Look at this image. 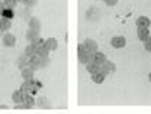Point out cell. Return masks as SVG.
I'll use <instances>...</instances> for the list:
<instances>
[{"label":"cell","instance_id":"cell-1","mask_svg":"<svg viewBox=\"0 0 151 114\" xmlns=\"http://www.w3.org/2000/svg\"><path fill=\"white\" fill-rule=\"evenodd\" d=\"M92 61H93V55H92L89 51H86V48H84L83 43H80V46H78V62L86 67V65H87L89 62H92Z\"/></svg>","mask_w":151,"mask_h":114},{"label":"cell","instance_id":"cell-2","mask_svg":"<svg viewBox=\"0 0 151 114\" xmlns=\"http://www.w3.org/2000/svg\"><path fill=\"white\" fill-rule=\"evenodd\" d=\"M115 71H116V65H115V62H112V61H106V62L99 68V72H102L105 76L113 74Z\"/></svg>","mask_w":151,"mask_h":114},{"label":"cell","instance_id":"cell-3","mask_svg":"<svg viewBox=\"0 0 151 114\" xmlns=\"http://www.w3.org/2000/svg\"><path fill=\"white\" fill-rule=\"evenodd\" d=\"M111 45L115 49H122L127 46V39H125V36H113L111 39Z\"/></svg>","mask_w":151,"mask_h":114},{"label":"cell","instance_id":"cell-4","mask_svg":"<svg viewBox=\"0 0 151 114\" xmlns=\"http://www.w3.org/2000/svg\"><path fill=\"white\" fill-rule=\"evenodd\" d=\"M83 45H84V48H86V51H89L90 54H94V52H97L99 51V46H97V42L94 40V39H84V42H83Z\"/></svg>","mask_w":151,"mask_h":114},{"label":"cell","instance_id":"cell-5","mask_svg":"<svg viewBox=\"0 0 151 114\" xmlns=\"http://www.w3.org/2000/svg\"><path fill=\"white\" fill-rule=\"evenodd\" d=\"M3 45L7 46V48H13L16 45V36L12 35V33H4L3 35V39H1Z\"/></svg>","mask_w":151,"mask_h":114},{"label":"cell","instance_id":"cell-6","mask_svg":"<svg viewBox=\"0 0 151 114\" xmlns=\"http://www.w3.org/2000/svg\"><path fill=\"white\" fill-rule=\"evenodd\" d=\"M135 25H137L138 29H142V28H148L150 29L151 20L147 16H139V18H137V20H135Z\"/></svg>","mask_w":151,"mask_h":114},{"label":"cell","instance_id":"cell-7","mask_svg":"<svg viewBox=\"0 0 151 114\" xmlns=\"http://www.w3.org/2000/svg\"><path fill=\"white\" fill-rule=\"evenodd\" d=\"M93 55V62L94 64H97L99 67H102L108 59H106V55L103 54V52H100V51H97V52H94V54H92Z\"/></svg>","mask_w":151,"mask_h":114},{"label":"cell","instance_id":"cell-8","mask_svg":"<svg viewBox=\"0 0 151 114\" xmlns=\"http://www.w3.org/2000/svg\"><path fill=\"white\" fill-rule=\"evenodd\" d=\"M22 78L25 79V82H29V81H34V75H35V71H32L31 68H22V72H20Z\"/></svg>","mask_w":151,"mask_h":114},{"label":"cell","instance_id":"cell-9","mask_svg":"<svg viewBox=\"0 0 151 114\" xmlns=\"http://www.w3.org/2000/svg\"><path fill=\"white\" fill-rule=\"evenodd\" d=\"M44 45H45V48L51 52V51H57L58 49V40L55 38H48L45 39V42H44Z\"/></svg>","mask_w":151,"mask_h":114},{"label":"cell","instance_id":"cell-10","mask_svg":"<svg viewBox=\"0 0 151 114\" xmlns=\"http://www.w3.org/2000/svg\"><path fill=\"white\" fill-rule=\"evenodd\" d=\"M28 25H29V29H32V30H37V32H41V20L38 19L37 16H32V18H29Z\"/></svg>","mask_w":151,"mask_h":114},{"label":"cell","instance_id":"cell-11","mask_svg":"<svg viewBox=\"0 0 151 114\" xmlns=\"http://www.w3.org/2000/svg\"><path fill=\"white\" fill-rule=\"evenodd\" d=\"M23 100H25V93H23L22 90L13 91V94H12V101H13L15 104H22Z\"/></svg>","mask_w":151,"mask_h":114},{"label":"cell","instance_id":"cell-12","mask_svg":"<svg viewBox=\"0 0 151 114\" xmlns=\"http://www.w3.org/2000/svg\"><path fill=\"white\" fill-rule=\"evenodd\" d=\"M150 29L148 28H142V29H138V33H137V38L139 39L142 43L147 40V39L150 38Z\"/></svg>","mask_w":151,"mask_h":114},{"label":"cell","instance_id":"cell-13","mask_svg":"<svg viewBox=\"0 0 151 114\" xmlns=\"http://www.w3.org/2000/svg\"><path fill=\"white\" fill-rule=\"evenodd\" d=\"M10 28H12V19H6V18L0 19V32H7Z\"/></svg>","mask_w":151,"mask_h":114},{"label":"cell","instance_id":"cell-14","mask_svg":"<svg viewBox=\"0 0 151 114\" xmlns=\"http://www.w3.org/2000/svg\"><path fill=\"white\" fill-rule=\"evenodd\" d=\"M37 49H38L37 46L31 43V45H28V46L25 48V55H26V57H28V58L35 57V55H37Z\"/></svg>","mask_w":151,"mask_h":114},{"label":"cell","instance_id":"cell-15","mask_svg":"<svg viewBox=\"0 0 151 114\" xmlns=\"http://www.w3.org/2000/svg\"><path fill=\"white\" fill-rule=\"evenodd\" d=\"M26 39L29 40V42H34L35 39L39 38V32H37V30H32V29H28V32H26Z\"/></svg>","mask_w":151,"mask_h":114},{"label":"cell","instance_id":"cell-16","mask_svg":"<svg viewBox=\"0 0 151 114\" xmlns=\"http://www.w3.org/2000/svg\"><path fill=\"white\" fill-rule=\"evenodd\" d=\"M99 68H100V67H99L97 64H94L93 61H92V62H89V64L86 65V69H87V72H90L92 75H93V74H96V72H99Z\"/></svg>","mask_w":151,"mask_h":114},{"label":"cell","instance_id":"cell-17","mask_svg":"<svg viewBox=\"0 0 151 114\" xmlns=\"http://www.w3.org/2000/svg\"><path fill=\"white\" fill-rule=\"evenodd\" d=\"M37 55L39 58H48V55H50V51L45 48V45H41V46L37 49Z\"/></svg>","mask_w":151,"mask_h":114},{"label":"cell","instance_id":"cell-18","mask_svg":"<svg viewBox=\"0 0 151 114\" xmlns=\"http://www.w3.org/2000/svg\"><path fill=\"white\" fill-rule=\"evenodd\" d=\"M105 78H106V76L103 75L102 72H96V74L92 75V81H93L94 84H102V82L105 81Z\"/></svg>","mask_w":151,"mask_h":114},{"label":"cell","instance_id":"cell-19","mask_svg":"<svg viewBox=\"0 0 151 114\" xmlns=\"http://www.w3.org/2000/svg\"><path fill=\"white\" fill-rule=\"evenodd\" d=\"M23 104H26L29 108H32L34 106H35V100H34V97L32 94H25V100H23Z\"/></svg>","mask_w":151,"mask_h":114},{"label":"cell","instance_id":"cell-20","mask_svg":"<svg viewBox=\"0 0 151 114\" xmlns=\"http://www.w3.org/2000/svg\"><path fill=\"white\" fill-rule=\"evenodd\" d=\"M35 104H37L39 108H50V104H48V100L47 98H38L37 101H35Z\"/></svg>","mask_w":151,"mask_h":114},{"label":"cell","instance_id":"cell-21","mask_svg":"<svg viewBox=\"0 0 151 114\" xmlns=\"http://www.w3.org/2000/svg\"><path fill=\"white\" fill-rule=\"evenodd\" d=\"M3 4L6 9H15V6L18 4V0H3Z\"/></svg>","mask_w":151,"mask_h":114},{"label":"cell","instance_id":"cell-22","mask_svg":"<svg viewBox=\"0 0 151 114\" xmlns=\"http://www.w3.org/2000/svg\"><path fill=\"white\" fill-rule=\"evenodd\" d=\"M1 16L6 18V19H12V18H13V12H12V9H4L3 13H1Z\"/></svg>","mask_w":151,"mask_h":114},{"label":"cell","instance_id":"cell-23","mask_svg":"<svg viewBox=\"0 0 151 114\" xmlns=\"http://www.w3.org/2000/svg\"><path fill=\"white\" fill-rule=\"evenodd\" d=\"M50 64V58H39V68H47Z\"/></svg>","mask_w":151,"mask_h":114},{"label":"cell","instance_id":"cell-24","mask_svg":"<svg viewBox=\"0 0 151 114\" xmlns=\"http://www.w3.org/2000/svg\"><path fill=\"white\" fill-rule=\"evenodd\" d=\"M144 48H145L147 52H151V35H150V38L144 42Z\"/></svg>","mask_w":151,"mask_h":114},{"label":"cell","instance_id":"cell-25","mask_svg":"<svg viewBox=\"0 0 151 114\" xmlns=\"http://www.w3.org/2000/svg\"><path fill=\"white\" fill-rule=\"evenodd\" d=\"M44 42H45V40H44L42 38H38V39H35L34 42H31V43H32V45H35L37 48H39L41 45H44Z\"/></svg>","mask_w":151,"mask_h":114},{"label":"cell","instance_id":"cell-26","mask_svg":"<svg viewBox=\"0 0 151 114\" xmlns=\"http://www.w3.org/2000/svg\"><path fill=\"white\" fill-rule=\"evenodd\" d=\"M35 3H37V0H23V4L26 7H32V6H35Z\"/></svg>","mask_w":151,"mask_h":114},{"label":"cell","instance_id":"cell-27","mask_svg":"<svg viewBox=\"0 0 151 114\" xmlns=\"http://www.w3.org/2000/svg\"><path fill=\"white\" fill-rule=\"evenodd\" d=\"M118 1H119V0H103V3H105L106 6H111V7H112V6H115Z\"/></svg>","mask_w":151,"mask_h":114},{"label":"cell","instance_id":"cell-28","mask_svg":"<svg viewBox=\"0 0 151 114\" xmlns=\"http://www.w3.org/2000/svg\"><path fill=\"white\" fill-rule=\"evenodd\" d=\"M6 7H4V4H3V1H0V15L3 13V10H4Z\"/></svg>","mask_w":151,"mask_h":114},{"label":"cell","instance_id":"cell-29","mask_svg":"<svg viewBox=\"0 0 151 114\" xmlns=\"http://www.w3.org/2000/svg\"><path fill=\"white\" fill-rule=\"evenodd\" d=\"M148 81H150V82H151V72H150V74H148Z\"/></svg>","mask_w":151,"mask_h":114},{"label":"cell","instance_id":"cell-30","mask_svg":"<svg viewBox=\"0 0 151 114\" xmlns=\"http://www.w3.org/2000/svg\"><path fill=\"white\" fill-rule=\"evenodd\" d=\"M18 3H23V0H18Z\"/></svg>","mask_w":151,"mask_h":114}]
</instances>
